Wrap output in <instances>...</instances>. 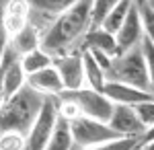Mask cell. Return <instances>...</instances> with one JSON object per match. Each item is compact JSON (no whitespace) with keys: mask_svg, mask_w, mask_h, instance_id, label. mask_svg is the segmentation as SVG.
<instances>
[{"mask_svg":"<svg viewBox=\"0 0 154 150\" xmlns=\"http://www.w3.org/2000/svg\"><path fill=\"white\" fill-rule=\"evenodd\" d=\"M91 11H93V0H80L70 11L56 17L41 37V49H45L51 56L68 54L76 43V39L91 29Z\"/></svg>","mask_w":154,"mask_h":150,"instance_id":"1","label":"cell"},{"mask_svg":"<svg viewBox=\"0 0 154 150\" xmlns=\"http://www.w3.org/2000/svg\"><path fill=\"white\" fill-rule=\"evenodd\" d=\"M43 103H45V95L25 84L17 95L6 99L0 107V134L2 132H21L27 136L31 126L35 123Z\"/></svg>","mask_w":154,"mask_h":150,"instance_id":"2","label":"cell"},{"mask_svg":"<svg viewBox=\"0 0 154 150\" xmlns=\"http://www.w3.org/2000/svg\"><path fill=\"white\" fill-rule=\"evenodd\" d=\"M109 80H117L131 84L136 89L152 92L150 86V74H148V66H146V58H144L142 45L130 49L128 54L117 56L113 62V68L109 72ZM154 95V92H152Z\"/></svg>","mask_w":154,"mask_h":150,"instance_id":"3","label":"cell"},{"mask_svg":"<svg viewBox=\"0 0 154 150\" xmlns=\"http://www.w3.org/2000/svg\"><path fill=\"white\" fill-rule=\"evenodd\" d=\"M60 99L72 101L80 109V113L84 117L99 119V121H105V123H109V119L113 115V109H115V103L107 97L105 92L88 89V86L78 89V91H64L60 95Z\"/></svg>","mask_w":154,"mask_h":150,"instance_id":"4","label":"cell"},{"mask_svg":"<svg viewBox=\"0 0 154 150\" xmlns=\"http://www.w3.org/2000/svg\"><path fill=\"white\" fill-rule=\"evenodd\" d=\"M60 119V97H45L35 123L27 134V150H45Z\"/></svg>","mask_w":154,"mask_h":150,"instance_id":"5","label":"cell"},{"mask_svg":"<svg viewBox=\"0 0 154 150\" xmlns=\"http://www.w3.org/2000/svg\"><path fill=\"white\" fill-rule=\"evenodd\" d=\"M70 130H72L74 144L80 150L95 148V146H101V144L121 138L109 123L99 121V119H91V117H84V115L70 121Z\"/></svg>","mask_w":154,"mask_h":150,"instance_id":"6","label":"cell"},{"mask_svg":"<svg viewBox=\"0 0 154 150\" xmlns=\"http://www.w3.org/2000/svg\"><path fill=\"white\" fill-rule=\"evenodd\" d=\"M54 66L58 68L66 91H78V89H84L86 86L82 52H68V54L56 56L54 58Z\"/></svg>","mask_w":154,"mask_h":150,"instance_id":"7","label":"cell"},{"mask_svg":"<svg viewBox=\"0 0 154 150\" xmlns=\"http://www.w3.org/2000/svg\"><path fill=\"white\" fill-rule=\"evenodd\" d=\"M144 23H142V12H140V6L134 2V6L128 12V19L123 27L117 31L115 39H117V47H119V56L128 54L130 49L142 45L144 41Z\"/></svg>","mask_w":154,"mask_h":150,"instance_id":"8","label":"cell"},{"mask_svg":"<svg viewBox=\"0 0 154 150\" xmlns=\"http://www.w3.org/2000/svg\"><path fill=\"white\" fill-rule=\"evenodd\" d=\"M109 126L117 132L121 138H144L146 127L142 126L136 109L130 105H115L113 115L109 119Z\"/></svg>","mask_w":154,"mask_h":150,"instance_id":"9","label":"cell"},{"mask_svg":"<svg viewBox=\"0 0 154 150\" xmlns=\"http://www.w3.org/2000/svg\"><path fill=\"white\" fill-rule=\"evenodd\" d=\"M103 92H105L115 105H130V107H136V105L144 103V101L154 99L152 92L136 89V86L125 84V82H117V80H109L105 84V91Z\"/></svg>","mask_w":154,"mask_h":150,"instance_id":"10","label":"cell"},{"mask_svg":"<svg viewBox=\"0 0 154 150\" xmlns=\"http://www.w3.org/2000/svg\"><path fill=\"white\" fill-rule=\"evenodd\" d=\"M27 84L31 89H35L37 92L45 95V97H60L66 91L64 80H62V76H60L56 66H49V68H43L39 72H35V74H29L27 76Z\"/></svg>","mask_w":154,"mask_h":150,"instance_id":"11","label":"cell"},{"mask_svg":"<svg viewBox=\"0 0 154 150\" xmlns=\"http://www.w3.org/2000/svg\"><path fill=\"white\" fill-rule=\"evenodd\" d=\"M31 23V6L27 0H8L4 4V27L8 37H14Z\"/></svg>","mask_w":154,"mask_h":150,"instance_id":"12","label":"cell"},{"mask_svg":"<svg viewBox=\"0 0 154 150\" xmlns=\"http://www.w3.org/2000/svg\"><path fill=\"white\" fill-rule=\"evenodd\" d=\"M84 49H91V52H103L111 58H117L119 56V47H117V39L115 35L105 31L103 27H95V29H88L84 35V43H82V52Z\"/></svg>","mask_w":154,"mask_h":150,"instance_id":"13","label":"cell"},{"mask_svg":"<svg viewBox=\"0 0 154 150\" xmlns=\"http://www.w3.org/2000/svg\"><path fill=\"white\" fill-rule=\"evenodd\" d=\"M82 62H84V80H86V86L103 92L105 91V84L109 82L107 72L101 68V64L97 62L93 52H88V49L82 52Z\"/></svg>","mask_w":154,"mask_h":150,"instance_id":"14","label":"cell"},{"mask_svg":"<svg viewBox=\"0 0 154 150\" xmlns=\"http://www.w3.org/2000/svg\"><path fill=\"white\" fill-rule=\"evenodd\" d=\"M41 35L43 33L37 29L35 25L29 23L23 31H19V33L11 39V45L14 47V52H17L19 56H25V54H29V52L41 47Z\"/></svg>","mask_w":154,"mask_h":150,"instance_id":"15","label":"cell"},{"mask_svg":"<svg viewBox=\"0 0 154 150\" xmlns=\"http://www.w3.org/2000/svg\"><path fill=\"white\" fill-rule=\"evenodd\" d=\"M27 2L35 12H41L49 19H56L60 14H64L66 11H70L80 0H27Z\"/></svg>","mask_w":154,"mask_h":150,"instance_id":"16","label":"cell"},{"mask_svg":"<svg viewBox=\"0 0 154 150\" xmlns=\"http://www.w3.org/2000/svg\"><path fill=\"white\" fill-rule=\"evenodd\" d=\"M21 66H23L25 74L29 76V74H35V72H39V70H43V68L54 66V56L39 47V49H33V52L21 56Z\"/></svg>","mask_w":154,"mask_h":150,"instance_id":"17","label":"cell"},{"mask_svg":"<svg viewBox=\"0 0 154 150\" xmlns=\"http://www.w3.org/2000/svg\"><path fill=\"white\" fill-rule=\"evenodd\" d=\"M134 6V0H121L117 6L113 8V11L107 14V19L103 21V29L105 31H109V33L117 35V31L123 27V23H125V19H128V12H130V8Z\"/></svg>","mask_w":154,"mask_h":150,"instance_id":"18","label":"cell"},{"mask_svg":"<svg viewBox=\"0 0 154 150\" xmlns=\"http://www.w3.org/2000/svg\"><path fill=\"white\" fill-rule=\"evenodd\" d=\"M74 146V138H72V130H70V121H66L64 117L58 119L56 132L49 140L45 150H72Z\"/></svg>","mask_w":154,"mask_h":150,"instance_id":"19","label":"cell"},{"mask_svg":"<svg viewBox=\"0 0 154 150\" xmlns=\"http://www.w3.org/2000/svg\"><path fill=\"white\" fill-rule=\"evenodd\" d=\"M121 0H93V11H91V29L101 27L107 14L117 6Z\"/></svg>","mask_w":154,"mask_h":150,"instance_id":"20","label":"cell"},{"mask_svg":"<svg viewBox=\"0 0 154 150\" xmlns=\"http://www.w3.org/2000/svg\"><path fill=\"white\" fill-rule=\"evenodd\" d=\"M0 150H27V136L21 132H2Z\"/></svg>","mask_w":154,"mask_h":150,"instance_id":"21","label":"cell"},{"mask_svg":"<svg viewBox=\"0 0 154 150\" xmlns=\"http://www.w3.org/2000/svg\"><path fill=\"white\" fill-rule=\"evenodd\" d=\"M142 140L140 138H117L113 142H107L95 148H86V150H140Z\"/></svg>","mask_w":154,"mask_h":150,"instance_id":"22","label":"cell"},{"mask_svg":"<svg viewBox=\"0 0 154 150\" xmlns=\"http://www.w3.org/2000/svg\"><path fill=\"white\" fill-rule=\"evenodd\" d=\"M134 109H136V113H138V117H140L142 126L146 127V132H148L150 127H154V99L136 105ZM144 136H146V134H144Z\"/></svg>","mask_w":154,"mask_h":150,"instance_id":"23","label":"cell"},{"mask_svg":"<svg viewBox=\"0 0 154 150\" xmlns=\"http://www.w3.org/2000/svg\"><path fill=\"white\" fill-rule=\"evenodd\" d=\"M142 49H144V58H146V66H148V74H150V86H152L154 92V43L144 37Z\"/></svg>","mask_w":154,"mask_h":150,"instance_id":"24","label":"cell"},{"mask_svg":"<svg viewBox=\"0 0 154 150\" xmlns=\"http://www.w3.org/2000/svg\"><path fill=\"white\" fill-rule=\"evenodd\" d=\"M140 12H142V23H144V35H146V39H150L154 43V12L142 4L140 6Z\"/></svg>","mask_w":154,"mask_h":150,"instance_id":"25","label":"cell"},{"mask_svg":"<svg viewBox=\"0 0 154 150\" xmlns=\"http://www.w3.org/2000/svg\"><path fill=\"white\" fill-rule=\"evenodd\" d=\"M8 45H11V37H8L6 27H4V6L0 4V62H2V58H4Z\"/></svg>","mask_w":154,"mask_h":150,"instance_id":"26","label":"cell"},{"mask_svg":"<svg viewBox=\"0 0 154 150\" xmlns=\"http://www.w3.org/2000/svg\"><path fill=\"white\" fill-rule=\"evenodd\" d=\"M150 140H154V127H150V130L146 132V136L142 138V144L144 142H150Z\"/></svg>","mask_w":154,"mask_h":150,"instance_id":"27","label":"cell"},{"mask_svg":"<svg viewBox=\"0 0 154 150\" xmlns=\"http://www.w3.org/2000/svg\"><path fill=\"white\" fill-rule=\"evenodd\" d=\"M140 150H154V140H150V142H144Z\"/></svg>","mask_w":154,"mask_h":150,"instance_id":"28","label":"cell"},{"mask_svg":"<svg viewBox=\"0 0 154 150\" xmlns=\"http://www.w3.org/2000/svg\"><path fill=\"white\" fill-rule=\"evenodd\" d=\"M146 6H148V8L154 12V0H146Z\"/></svg>","mask_w":154,"mask_h":150,"instance_id":"29","label":"cell"}]
</instances>
